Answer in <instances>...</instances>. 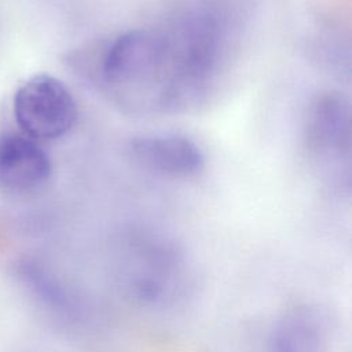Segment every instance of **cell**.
I'll return each instance as SVG.
<instances>
[{
  "instance_id": "obj_1",
  "label": "cell",
  "mask_w": 352,
  "mask_h": 352,
  "mask_svg": "<svg viewBox=\"0 0 352 352\" xmlns=\"http://www.w3.org/2000/svg\"><path fill=\"white\" fill-rule=\"evenodd\" d=\"M88 78L133 111L172 110L173 72L165 30H126L98 47Z\"/></svg>"
},
{
  "instance_id": "obj_2",
  "label": "cell",
  "mask_w": 352,
  "mask_h": 352,
  "mask_svg": "<svg viewBox=\"0 0 352 352\" xmlns=\"http://www.w3.org/2000/svg\"><path fill=\"white\" fill-rule=\"evenodd\" d=\"M164 30L172 56V109H179L202 98L214 81L228 44L230 19L219 3L202 1Z\"/></svg>"
},
{
  "instance_id": "obj_3",
  "label": "cell",
  "mask_w": 352,
  "mask_h": 352,
  "mask_svg": "<svg viewBox=\"0 0 352 352\" xmlns=\"http://www.w3.org/2000/svg\"><path fill=\"white\" fill-rule=\"evenodd\" d=\"M114 272L122 292L144 307H168L184 297L192 282L191 264L173 239L150 230L121 235Z\"/></svg>"
},
{
  "instance_id": "obj_4",
  "label": "cell",
  "mask_w": 352,
  "mask_h": 352,
  "mask_svg": "<svg viewBox=\"0 0 352 352\" xmlns=\"http://www.w3.org/2000/svg\"><path fill=\"white\" fill-rule=\"evenodd\" d=\"M14 116L25 135L34 140H52L73 128L77 104L60 80L50 74H37L16 91Z\"/></svg>"
},
{
  "instance_id": "obj_5",
  "label": "cell",
  "mask_w": 352,
  "mask_h": 352,
  "mask_svg": "<svg viewBox=\"0 0 352 352\" xmlns=\"http://www.w3.org/2000/svg\"><path fill=\"white\" fill-rule=\"evenodd\" d=\"M126 150L133 162L143 169L172 179L194 177L205 165L201 147L180 133L136 136L129 140Z\"/></svg>"
},
{
  "instance_id": "obj_6",
  "label": "cell",
  "mask_w": 352,
  "mask_h": 352,
  "mask_svg": "<svg viewBox=\"0 0 352 352\" xmlns=\"http://www.w3.org/2000/svg\"><path fill=\"white\" fill-rule=\"evenodd\" d=\"M304 142L308 151L322 158H340L349 151L351 117L345 96L323 91L308 104L304 117Z\"/></svg>"
},
{
  "instance_id": "obj_7",
  "label": "cell",
  "mask_w": 352,
  "mask_h": 352,
  "mask_svg": "<svg viewBox=\"0 0 352 352\" xmlns=\"http://www.w3.org/2000/svg\"><path fill=\"white\" fill-rule=\"evenodd\" d=\"M48 154L23 132L0 135V187L10 192H30L51 176Z\"/></svg>"
},
{
  "instance_id": "obj_8",
  "label": "cell",
  "mask_w": 352,
  "mask_h": 352,
  "mask_svg": "<svg viewBox=\"0 0 352 352\" xmlns=\"http://www.w3.org/2000/svg\"><path fill=\"white\" fill-rule=\"evenodd\" d=\"M331 326L329 315L315 304H298L275 322L268 352H329Z\"/></svg>"
},
{
  "instance_id": "obj_9",
  "label": "cell",
  "mask_w": 352,
  "mask_h": 352,
  "mask_svg": "<svg viewBox=\"0 0 352 352\" xmlns=\"http://www.w3.org/2000/svg\"><path fill=\"white\" fill-rule=\"evenodd\" d=\"M16 274L34 292V294L52 309L66 314L77 309L74 308L69 292L38 261L33 258L19 260L16 263Z\"/></svg>"
}]
</instances>
